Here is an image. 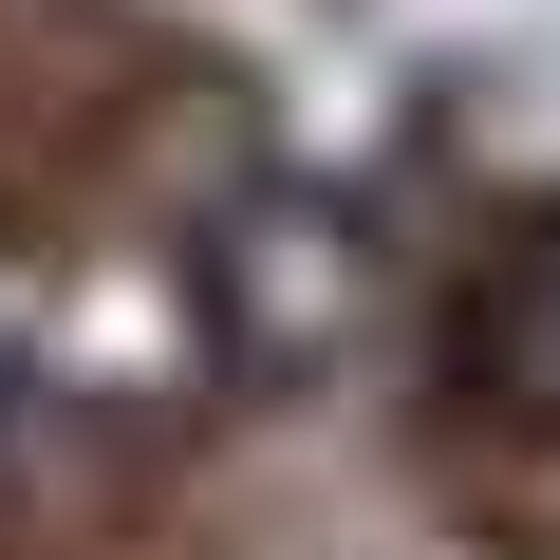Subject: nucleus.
<instances>
[{
    "label": "nucleus",
    "instance_id": "f257e3e1",
    "mask_svg": "<svg viewBox=\"0 0 560 560\" xmlns=\"http://www.w3.org/2000/svg\"><path fill=\"white\" fill-rule=\"evenodd\" d=\"M486 374H504L523 411H560V224L504 261V300H486Z\"/></svg>",
    "mask_w": 560,
    "mask_h": 560
}]
</instances>
